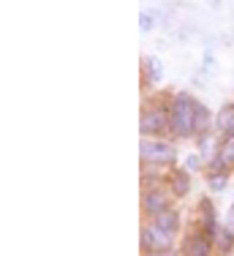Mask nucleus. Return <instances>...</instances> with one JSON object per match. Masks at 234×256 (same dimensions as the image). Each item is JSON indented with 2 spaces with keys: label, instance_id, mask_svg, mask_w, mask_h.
Masks as SVG:
<instances>
[{
  "label": "nucleus",
  "instance_id": "obj_10",
  "mask_svg": "<svg viewBox=\"0 0 234 256\" xmlns=\"http://www.w3.org/2000/svg\"><path fill=\"white\" fill-rule=\"evenodd\" d=\"M194 134H196V139H199V136H207V134H215V112L207 106L204 101H199V106H196Z\"/></svg>",
  "mask_w": 234,
  "mask_h": 256
},
{
  "label": "nucleus",
  "instance_id": "obj_7",
  "mask_svg": "<svg viewBox=\"0 0 234 256\" xmlns=\"http://www.w3.org/2000/svg\"><path fill=\"white\" fill-rule=\"evenodd\" d=\"M220 226H224V224L218 221V212H215L212 199L202 196L199 207H196V229H199L202 234H207L210 240H215V234L220 232Z\"/></svg>",
  "mask_w": 234,
  "mask_h": 256
},
{
  "label": "nucleus",
  "instance_id": "obj_11",
  "mask_svg": "<svg viewBox=\"0 0 234 256\" xmlns=\"http://www.w3.org/2000/svg\"><path fill=\"white\" fill-rule=\"evenodd\" d=\"M152 224H156L161 232H166V234H172V237H177L182 232V216H180L177 207H169V210L161 212L158 218H152Z\"/></svg>",
  "mask_w": 234,
  "mask_h": 256
},
{
  "label": "nucleus",
  "instance_id": "obj_20",
  "mask_svg": "<svg viewBox=\"0 0 234 256\" xmlns=\"http://www.w3.org/2000/svg\"><path fill=\"white\" fill-rule=\"evenodd\" d=\"M204 68H215V58H212V54H204Z\"/></svg>",
  "mask_w": 234,
  "mask_h": 256
},
{
  "label": "nucleus",
  "instance_id": "obj_1",
  "mask_svg": "<svg viewBox=\"0 0 234 256\" xmlns=\"http://www.w3.org/2000/svg\"><path fill=\"white\" fill-rule=\"evenodd\" d=\"M202 98H196L188 88L169 90V126H172V139L174 142H194V118L196 106Z\"/></svg>",
  "mask_w": 234,
  "mask_h": 256
},
{
  "label": "nucleus",
  "instance_id": "obj_3",
  "mask_svg": "<svg viewBox=\"0 0 234 256\" xmlns=\"http://www.w3.org/2000/svg\"><path fill=\"white\" fill-rule=\"evenodd\" d=\"M139 161L142 166L156 169H174L180 166V150L174 139H142L139 142Z\"/></svg>",
  "mask_w": 234,
  "mask_h": 256
},
{
  "label": "nucleus",
  "instance_id": "obj_21",
  "mask_svg": "<svg viewBox=\"0 0 234 256\" xmlns=\"http://www.w3.org/2000/svg\"><path fill=\"white\" fill-rule=\"evenodd\" d=\"M226 226L234 229V204H232V210H229V218H226Z\"/></svg>",
  "mask_w": 234,
  "mask_h": 256
},
{
  "label": "nucleus",
  "instance_id": "obj_12",
  "mask_svg": "<svg viewBox=\"0 0 234 256\" xmlns=\"http://www.w3.org/2000/svg\"><path fill=\"white\" fill-rule=\"evenodd\" d=\"M212 248H215V256H234V229L224 224L212 240Z\"/></svg>",
  "mask_w": 234,
  "mask_h": 256
},
{
  "label": "nucleus",
  "instance_id": "obj_4",
  "mask_svg": "<svg viewBox=\"0 0 234 256\" xmlns=\"http://www.w3.org/2000/svg\"><path fill=\"white\" fill-rule=\"evenodd\" d=\"M169 207H174V196L166 186L158 188H142V216L144 221H152L158 218L161 212H166Z\"/></svg>",
  "mask_w": 234,
  "mask_h": 256
},
{
  "label": "nucleus",
  "instance_id": "obj_19",
  "mask_svg": "<svg viewBox=\"0 0 234 256\" xmlns=\"http://www.w3.org/2000/svg\"><path fill=\"white\" fill-rule=\"evenodd\" d=\"M144 256H180V251H177V248H169V251H150Z\"/></svg>",
  "mask_w": 234,
  "mask_h": 256
},
{
  "label": "nucleus",
  "instance_id": "obj_14",
  "mask_svg": "<svg viewBox=\"0 0 234 256\" xmlns=\"http://www.w3.org/2000/svg\"><path fill=\"white\" fill-rule=\"evenodd\" d=\"M161 16H164V8H144L139 14V30L142 33H152L161 25Z\"/></svg>",
  "mask_w": 234,
  "mask_h": 256
},
{
  "label": "nucleus",
  "instance_id": "obj_22",
  "mask_svg": "<svg viewBox=\"0 0 234 256\" xmlns=\"http://www.w3.org/2000/svg\"><path fill=\"white\" fill-rule=\"evenodd\" d=\"M207 3H210V6H215V8H218V6H220V0H207Z\"/></svg>",
  "mask_w": 234,
  "mask_h": 256
},
{
  "label": "nucleus",
  "instance_id": "obj_5",
  "mask_svg": "<svg viewBox=\"0 0 234 256\" xmlns=\"http://www.w3.org/2000/svg\"><path fill=\"white\" fill-rule=\"evenodd\" d=\"M139 246L144 254L150 251H169V248H174V237L166 234V232H161L156 226L152 221H144L139 229Z\"/></svg>",
  "mask_w": 234,
  "mask_h": 256
},
{
  "label": "nucleus",
  "instance_id": "obj_9",
  "mask_svg": "<svg viewBox=\"0 0 234 256\" xmlns=\"http://www.w3.org/2000/svg\"><path fill=\"white\" fill-rule=\"evenodd\" d=\"M139 71H142L144 88H156V84L161 82V76H164V66H161V60H158L156 54H144L142 63H139Z\"/></svg>",
  "mask_w": 234,
  "mask_h": 256
},
{
  "label": "nucleus",
  "instance_id": "obj_2",
  "mask_svg": "<svg viewBox=\"0 0 234 256\" xmlns=\"http://www.w3.org/2000/svg\"><path fill=\"white\" fill-rule=\"evenodd\" d=\"M139 136L142 139H172L169 126V93H158L139 112Z\"/></svg>",
  "mask_w": 234,
  "mask_h": 256
},
{
  "label": "nucleus",
  "instance_id": "obj_6",
  "mask_svg": "<svg viewBox=\"0 0 234 256\" xmlns=\"http://www.w3.org/2000/svg\"><path fill=\"white\" fill-rule=\"evenodd\" d=\"M177 251H180V256H215L212 240L207 234H202L196 226L190 229V232H186V237L180 240Z\"/></svg>",
  "mask_w": 234,
  "mask_h": 256
},
{
  "label": "nucleus",
  "instance_id": "obj_18",
  "mask_svg": "<svg viewBox=\"0 0 234 256\" xmlns=\"http://www.w3.org/2000/svg\"><path fill=\"white\" fill-rule=\"evenodd\" d=\"M215 153L224 158V164L234 172V139H224V142L218 144V150H215Z\"/></svg>",
  "mask_w": 234,
  "mask_h": 256
},
{
  "label": "nucleus",
  "instance_id": "obj_8",
  "mask_svg": "<svg viewBox=\"0 0 234 256\" xmlns=\"http://www.w3.org/2000/svg\"><path fill=\"white\" fill-rule=\"evenodd\" d=\"M166 188L172 191L174 199H186L190 194V172L186 166H174L169 169V178H166Z\"/></svg>",
  "mask_w": 234,
  "mask_h": 256
},
{
  "label": "nucleus",
  "instance_id": "obj_16",
  "mask_svg": "<svg viewBox=\"0 0 234 256\" xmlns=\"http://www.w3.org/2000/svg\"><path fill=\"white\" fill-rule=\"evenodd\" d=\"M182 166L188 169L190 174H196V172H204V166H207V158L196 150V153H188L186 156V161H182Z\"/></svg>",
  "mask_w": 234,
  "mask_h": 256
},
{
  "label": "nucleus",
  "instance_id": "obj_15",
  "mask_svg": "<svg viewBox=\"0 0 234 256\" xmlns=\"http://www.w3.org/2000/svg\"><path fill=\"white\" fill-rule=\"evenodd\" d=\"M204 174H226V178H232V169L224 164V158L218 153H212L207 158V166H204Z\"/></svg>",
  "mask_w": 234,
  "mask_h": 256
},
{
  "label": "nucleus",
  "instance_id": "obj_13",
  "mask_svg": "<svg viewBox=\"0 0 234 256\" xmlns=\"http://www.w3.org/2000/svg\"><path fill=\"white\" fill-rule=\"evenodd\" d=\"M232 126H234V101H226V104H220L218 112H215V134L224 136Z\"/></svg>",
  "mask_w": 234,
  "mask_h": 256
},
{
  "label": "nucleus",
  "instance_id": "obj_17",
  "mask_svg": "<svg viewBox=\"0 0 234 256\" xmlns=\"http://www.w3.org/2000/svg\"><path fill=\"white\" fill-rule=\"evenodd\" d=\"M204 180H207V191H212V194H224L229 188V178L226 174H204Z\"/></svg>",
  "mask_w": 234,
  "mask_h": 256
}]
</instances>
